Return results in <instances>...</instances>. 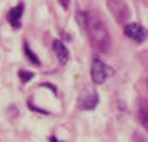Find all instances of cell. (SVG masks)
Wrapping results in <instances>:
<instances>
[{"label": "cell", "mask_w": 148, "mask_h": 142, "mask_svg": "<svg viewBox=\"0 0 148 142\" xmlns=\"http://www.w3.org/2000/svg\"><path fill=\"white\" fill-rule=\"evenodd\" d=\"M85 27L88 30V37H90L93 48H97L98 52H108L112 45V37L105 24L98 17H90L85 22Z\"/></svg>", "instance_id": "cell-1"}, {"label": "cell", "mask_w": 148, "mask_h": 142, "mask_svg": "<svg viewBox=\"0 0 148 142\" xmlns=\"http://www.w3.org/2000/svg\"><path fill=\"white\" fill-rule=\"evenodd\" d=\"M112 74H113V69L107 67L98 57H95L92 62V80L95 84H103Z\"/></svg>", "instance_id": "cell-2"}, {"label": "cell", "mask_w": 148, "mask_h": 142, "mask_svg": "<svg viewBox=\"0 0 148 142\" xmlns=\"http://www.w3.org/2000/svg\"><path fill=\"white\" fill-rule=\"evenodd\" d=\"M125 35H127L130 40L136 42V44H141V42L147 39V30L141 27L140 24L132 22V24H127L125 25Z\"/></svg>", "instance_id": "cell-3"}, {"label": "cell", "mask_w": 148, "mask_h": 142, "mask_svg": "<svg viewBox=\"0 0 148 142\" xmlns=\"http://www.w3.org/2000/svg\"><path fill=\"white\" fill-rule=\"evenodd\" d=\"M53 52L57 54L60 64H65V62L68 60V50H67V47H65L60 40H55L53 42Z\"/></svg>", "instance_id": "cell-4"}, {"label": "cell", "mask_w": 148, "mask_h": 142, "mask_svg": "<svg viewBox=\"0 0 148 142\" xmlns=\"http://www.w3.org/2000/svg\"><path fill=\"white\" fill-rule=\"evenodd\" d=\"M22 12H23V3H18L17 8H14V10L10 12V15H8V20H10V24H12L14 27H20V15H22Z\"/></svg>", "instance_id": "cell-5"}, {"label": "cell", "mask_w": 148, "mask_h": 142, "mask_svg": "<svg viewBox=\"0 0 148 142\" xmlns=\"http://www.w3.org/2000/svg\"><path fill=\"white\" fill-rule=\"evenodd\" d=\"M97 104H98V95L92 94V95H88V97H83V99H82L80 107L82 109H93Z\"/></svg>", "instance_id": "cell-6"}, {"label": "cell", "mask_w": 148, "mask_h": 142, "mask_svg": "<svg viewBox=\"0 0 148 142\" xmlns=\"http://www.w3.org/2000/svg\"><path fill=\"white\" fill-rule=\"evenodd\" d=\"M140 117H141L143 127L147 129L148 127V119H147V102L145 100H141V104H140Z\"/></svg>", "instance_id": "cell-7"}, {"label": "cell", "mask_w": 148, "mask_h": 142, "mask_svg": "<svg viewBox=\"0 0 148 142\" xmlns=\"http://www.w3.org/2000/svg\"><path fill=\"white\" fill-rule=\"evenodd\" d=\"M25 52H27V55H30V60L34 62L35 65H38V60H37V57L34 55V52L30 50V47H28V45H25Z\"/></svg>", "instance_id": "cell-8"}, {"label": "cell", "mask_w": 148, "mask_h": 142, "mask_svg": "<svg viewBox=\"0 0 148 142\" xmlns=\"http://www.w3.org/2000/svg\"><path fill=\"white\" fill-rule=\"evenodd\" d=\"M20 79L23 82H27V80L32 79V74H30V72H25V70H20Z\"/></svg>", "instance_id": "cell-9"}]
</instances>
